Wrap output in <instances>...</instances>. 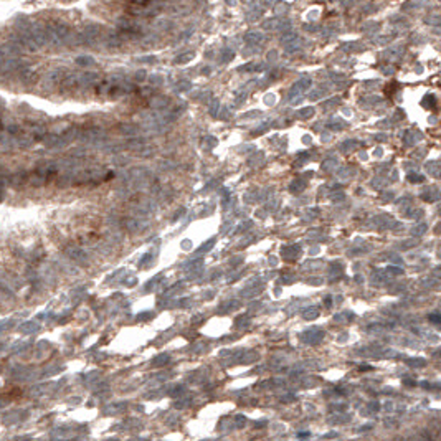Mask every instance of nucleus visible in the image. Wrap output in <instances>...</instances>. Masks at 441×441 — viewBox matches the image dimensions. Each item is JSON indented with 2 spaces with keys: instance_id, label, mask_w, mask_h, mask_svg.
Returning a JSON list of instances; mask_svg holds the SVG:
<instances>
[{
  "instance_id": "f257e3e1",
  "label": "nucleus",
  "mask_w": 441,
  "mask_h": 441,
  "mask_svg": "<svg viewBox=\"0 0 441 441\" xmlns=\"http://www.w3.org/2000/svg\"><path fill=\"white\" fill-rule=\"evenodd\" d=\"M27 182H28V174L25 171L15 172L14 175H10L9 177V184L14 185V187H22L23 184H27Z\"/></svg>"
},
{
  "instance_id": "f03ea898",
  "label": "nucleus",
  "mask_w": 441,
  "mask_h": 441,
  "mask_svg": "<svg viewBox=\"0 0 441 441\" xmlns=\"http://www.w3.org/2000/svg\"><path fill=\"white\" fill-rule=\"evenodd\" d=\"M20 329H22V332L31 334V332H35V331H38V324H36V323H31V320H28V323L22 324Z\"/></svg>"
},
{
  "instance_id": "7ed1b4c3",
  "label": "nucleus",
  "mask_w": 441,
  "mask_h": 441,
  "mask_svg": "<svg viewBox=\"0 0 441 441\" xmlns=\"http://www.w3.org/2000/svg\"><path fill=\"white\" fill-rule=\"evenodd\" d=\"M245 40H248V42H260L261 40V33H260V31H250V33H247V36H245Z\"/></svg>"
},
{
  "instance_id": "20e7f679",
  "label": "nucleus",
  "mask_w": 441,
  "mask_h": 441,
  "mask_svg": "<svg viewBox=\"0 0 441 441\" xmlns=\"http://www.w3.org/2000/svg\"><path fill=\"white\" fill-rule=\"evenodd\" d=\"M76 63L81 66H86V65H93L94 61H93V58H90V56H81V58L76 60Z\"/></svg>"
},
{
  "instance_id": "39448f33",
  "label": "nucleus",
  "mask_w": 441,
  "mask_h": 441,
  "mask_svg": "<svg viewBox=\"0 0 441 441\" xmlns=\"http://www.w3.org/2000/svg\"><path fill=\"white\" fill-rule=\"evenodd\" d=\"M150 2H152V0H132V4L137 5V7H146Z\"/></svg>"
},
{
  "instance_id": "423d86ee",
  "label": "nucleus",
  "mask_w": 441,
  "mask_h": 441,
  "mask_svg": "<svg viewBox=\"0 0 441 441\" xmlns=\"http://www.w3.org/2000/svg\"><path fill=\"white\" fill-rule=\"evenodd\" d=\"M279 20H276V18H273V20H268L266 23H264V28H276L274 25H278Z\"/></svg>"
},
{
  "instance_id": "0eeeda50",
  "label": "nucleus",
  "mask_w": 441,
  "mask_h": 441,
  "mask_svg": "<svg viewBox=\"0 0 441 441\" xmlns=\"http://www.w3.org/2000/svg\"><path fill=\"white\" fill-rule=\"evenodd\" d=\"M285 12V10H288V5H278V7H276V12Z\"/></svg>"
}]
</instances>
